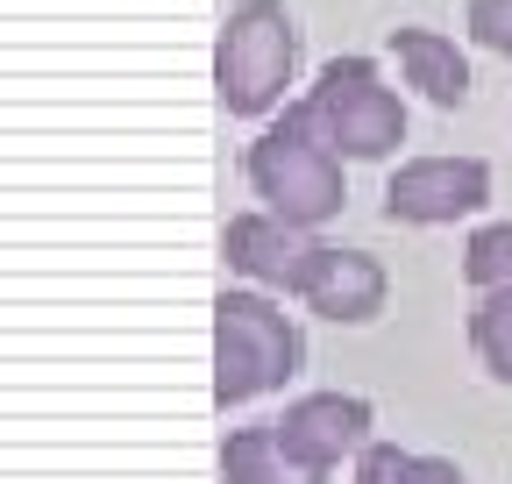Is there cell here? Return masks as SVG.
I'll return each mask as SVG.
<instances>
[{
    "label": "cell",
    "instance_id": "cell-13",
    "mask_svg": "<svg viewBox=\"0 0 512 484\" xmlns=\"http://www.w3.org/2000/svg\"><path fill=\"white\" fill-rule=\"evenodd\" d=\"M413 477H420V456L399 442H370L356 456V484H413Z\"/></svg>",
    "mask_w": 512,
    "mask_h": 484
},
{
    "label": "cell",
    "instance_id": "cell-8",
    "mask_svg": "<svg viewBox=\"0 0 512 484\" xmlns=\"http://www.w3.org/2000/svg\"><path fill=\"white\" fill-rule=\"evenodd\" d=\"M299 299L335 328H363V321L384 314V264L370 250H320V264H313Z\"/></svg>",
    "mask_w": 512,
    "mask_h": 484
},
{
    "label": "cell",
    "instance_id": "cell-10",
    "mask_svg": "<svg viewBox=\"0 0 512 484\" xmlns=\"http://www.w3.org/2000/svg\"><path fill=\"white\" fill-rule=\"evenodd\" d=\"M221 477H228V484H320V477H306V470L285 456V442H278L271 420H264V428L228 435V449H221Z\"/></svg>",
    "mask_w": 512,
    "mask_h": 484
},
{
    "label": "cell",
    "instance_id": "cell-6",
    "mask_svg": "<svg viewBox=\"0 0 512 484\" xmlns=\"http://www.w3.org/2000/svg\"><path fill=\"white\" fill-rule=\"evenodd\" d=\"M491 200V164L484 157H413L392 171L384 186V214L406 221V228H441V221H463Z\"/></svg>",
    "mask_w": 512,
    "mask_h": 484
},
{
    "label": "cell",
    "instance_id": "cell-5",
    "mask_svg": "<svg viewBox=\"0 0 512 484\" xmlns=\"http://www.w3.org/2000/svg\"><path fill=\"white\" fill-rule=\"evenodd\" d=\"M271 428H278L285 456H292L306 477L328 484V470H335L342 456H363V449H370L377 413H370L363 392H306V399L285 406V420H271Z\"/></svg>",
    "mask_w": 512,
    "mask_h": 484
},
{
    "label": "cell",
    "instance_id": "cell-7",
    "mask_svg": "<svg viewBox=\"0 0 512 484\" xmlns=\"http://www.w3.org/2000/svg\"><path fill=\"white\" fill-rule=\"evenodd\" d=\"M221 257L256 278V285H278V292H306L313 264H320V242L278 214H235L228 235H221Z\"/></svg>",
    "mask_w": 512,
    "mask_h": 484
},
{
    "label": "cell",
    "instance_id": "cell-15",
    "mask_svg": "<svg viewBox=\"0 0 512 484\" xmlns=\"http://www.w3.org/2000/svg\"><path fill=\"white\" fill-rule=\"evenodd\" d=\"M413 484H470V477L448 463V456H420V477H413Z\"/></svg>",
    "mask_w": 512,
    "mask_h": 484
},
{
    "label": "cell",
    "instance_id": "cell-12",
    "mask_svg": "<svg viewBox=\"0 0 512 484\" xmlns=\"http://www.w3.org/2000/svg\"><path fill=\"white\" fill-rule=\"evenodd\" d=\"M463 278H470L477 292L512 285V221H491V228H477V235L463 242Z\"/></svg>",
    "mask_w": 512,
    "mask_h": 484
},
{
    "label": "cell",
    "instance_id": "cell-11",
    "mask_svg": "<svg viewBox=\"0 0 512 484\" xmlns=\"http://www.w3.org/2000/svg\"><path fill=\"white\" fill-rule=\"evenodd\" d=\"M470 342H477V356H484V371H491L498 385H512V285H498V292H477Z\"/></svg>",
    "mask_w": 512,
    "mask_h": 484
},
{
    "label": "cell",
    "instance_id": "cell-4",
    "mask_svg": "<svg viewBox=\"0 0 512 484\" xmlns=\"http://www.w3.org/2000/svg\"><path fill=\"white\" fill-rule=\"evenodd\" d=\"M299 72V29L285 15V0H242L221 22L214 50V86L228 114H271Z\"/></svg>",
    "mask_w": 512,
    "mask_h": 484
},
{
    "label": "cell",
    "instance_id": "cell-9",
    "mask_svg": "<svg viewBox=\"0 0 512 484\" xmlns=\"http://www.w3.org/2000/svg\"><path fill=\"white\" fill-rule=\"evenodd\" d=\"M392 57H399L406 86H420L434 107H463L470 100V57L456 50V36L406 22V29H392Z\"/></svg>",
    "mask_w": 512,
    "mask_h": 484
},
{
    "label": "cell",
    "instance_id": "cell-1",
    "mask_svg": "<svg viewBox=\"0 0 512 484\" xmlns=\"http://www.w3.org/2000/svg\"><path fill=\"white\" fill-rule=\"evenodd\" d=\"M306 335L285 307H271L264 292H221L214 299V399L249 406L278 385L299 378Z\"/></svg>",
    "mask_w": 512,
    "mask_h": 484
},
{
    "label": "cell",
    "instance_id": "cell-3",
    "mask_svg": "<svg viewBox=\"0 0 512 484\" xmlns=\"http://www.w3.org/2000/svg\"><path fill=\"white\" fill-rule=\"evenodd\" d=\"M299 114L313 121V136L335 157H356V164L392 157L406 143V107H399L392 86L377 79L370 57H335V65H320V79L299 100Z\"/></svg>",
    "mask_w": 512,
    "mask_h": 484
},
{
    "label": "cell",
    "instance_id": "cell-2",
    "mask_svg": "<svg viewBox=\"0 0 512 484\" xmlns=\"http://www.w3.org/2000/svg\"><path fill=\"white\" fill-rule=\"evenodd\" d=\"M249 186L264 200V214L292 221V228H320L342 214V157L313 136V121L299 107H285L278 129H264L249 143Z\"/></svg>",
    "mask_w": 512,
    "mask_h": 484
},
{
    "label": "cell",
    "instance_id": "cell-14",
    "mask_svg": "<svg viewBox=\"0 0 512 484\" xmlns=\"http://www.w3.org/2000/svg\"><path fill=\"white\" fill-rule=\"evenodd\" d=\"M470 36L498 57H512V0H470Z\"/></svg>",
    "mask_w": 512,
    "mask_h": 484
}]
</instances>
